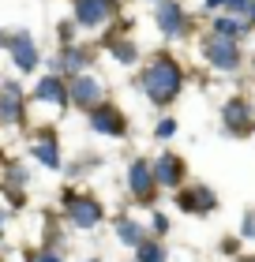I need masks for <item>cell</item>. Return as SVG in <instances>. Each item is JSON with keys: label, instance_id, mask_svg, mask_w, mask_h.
<instances>
[{"label": "cell", "instance_id": "cell-1", "mask_svg": "<svg viewBox=\"0 0 255 262\" xmlns=\"http://www.w3.org/2000/svg\"><path fill=\"white\" fill-rule=\"evenodd\" d=\"M184 86V75H180V68L169 60V56H158V60L143 71V90H147V98L158 101V105H169L180 94Z\"/></svg>", "mask_w": 255, "mask_h": 262}, {"label": "cell", "instance_id": "cell-2", "mask_svg": "<svg viewBox=\"0 0 255 262\" xmlns=\"http://www.w3.org/2000/svg\"><path fill=\"white\" fill-rule=\"evenodd\" d=\"M206 56H210V64L218 71H233L240 64V53H237V45L225 38V34H214L210 45H206Z\"/></svg>", "mask_w": 255, "mask_h": 262}, {"label": "cell", "instance_id": "cell-3", "mask_svg": "<svg viewBox=\"0 0 255 262\" xmlns=\"http://www.w3.org/2000/svg\"><path fill=\"white\" fill-rule=\"evenodd\" d=\"M113 11H116L113 0H75V19L83 27H98V23H105L113 15Z\"/></svg>", "mask_w": 255, "mask_h": 262}, {"label": "cell", "instance_id": "cell-4", "mask_svg": "<svg viewBox=\"0 0 255 262\" xmlns=\"http://www.w3.org/2000/svg\"><path fill=\"white\" fill-rule=\"evenodd\" d=\"M64 206H68V217L79 225V229H90V225H98L102 221V206H98V199H64Z\"/></svg>", "mask_w": 255, "mask_h": 262}, {"label": "cell", "instance_id": "cell-5", "mask_svg": "<svg viewBox=\"0 0 255 262\" xmlns=\"http://www.w3.org/2000/svg\"><path fill=\"white\" fill-rule=\"evenodd\" d=\"M90 127L102 131V135H124V116H120L113 105H94Z\"/></svg>", "mask_w": 255, "mask_h": 262}, {"label": "cell", "instance_id": "cell-6", "mask_svg": "<svg viewBox=\"0 0 255 262\" xmlns=\"http://www.w3.org/2000/svg\"><path fill=\"white\" fill-rule=\"evenodd\" d=\"M71 101L94 109V105L102 101V82L94 79V75H75V82H71Z\"/></svg>", "mask_w": 255, "mask_h": 262}, {"label": "cell", "instance_id": "cell-7", "mask_svg": "<svg viewBox=\"0 0 255 262\" xmlns=\"http://www.w3.org/2000/svg\"><path fill=\"white\" fill-rule=\"evenodd\" d=\"M225 124H229V131H233V135H244L248 131V124H251V105L248 101H240V98H233L225 105Z\"/></svg>", "mask_w": 255, "mask_h": 262}, {"label": "cell", "instance_id": "cell-8", "mask_svg": "<svg viewBox=\"0 0 255 262\" xmlns=\"http://www.w3.org/2000/svg\"><path fill=\"white\" fill-rule=\"evenodd\" d=\"M8 45H11V56H15V64H19L23 71H34V68H38V45H34V41L27 38V34L11 38Z\"/></svg>", "mask_w": 255, "mask_h": 262}, {"label": "cell", "instance_id": "cell-9", "mask_svg": "<svg viewBox=\"0 0 255 262\" xmlns=\"http://www.w3.org/2000/svg\"><path fill=\"white\" fill-rule=\"evenodd\" d=\"M34 98L49 101V105H64L68 101V90H64V82H60L56 75H45V79H38V86H34Z\"/></svg>", "mask_w": 255, "mask_h": 262}, {"label": "cell", "instance_id": "cell-10", "mask_svg": "<svg viewBox=\"0 0 255 262\" xmlns=\"http://www.w3.org/2000/svg\"><path fill=\"white\" fill-rule=\"evenodd\" d=\"M19 109H23L19 86L15 82H4V90H0V120H19Z\"/></svg>", "mask_w": 255, "mask_h": 262}, {"label": "cell", "instance_id": "cell-11", "mask_svg": "<svg viewBox=\"0 0 255 262\" xmlns=\"http://www.w3.org/2000/svg\"><path fill=\"white\" fill-rule=\"evenodd\" d=\"M158 27H162L165 34H180L184 30V11H180L176 4H158Z\"/></svg>", "mask_w": 255, "mask_h": 262}, {"label": "cell", "instance_id": "cell-12", "mask_svg": "<svg viewBox=\"0 0 255 262\" xmlns=\"http://www.w3.org/2000/svg\"><path fill=\"white\" fill-rule=\"evenodd\" d=\"M150 187H154V172L147 169V161H135L131 165V191L143 199V195H150Z\"/></svg>", "mask_w": 255, "mask_h": 262}, {"label": "cell", "instance_id": "cell-13", "mask_svg": "<svg viewBox=\"0 0 255 262\" xmlns=\"http://www.w3.org/2000/svg\"><path fill=\"white\" fill-rule=\"evenodd\" d=\"M180 206H184V210H195V213H206V210L214 206V195L206 191V187H195V191L180 195Z\"/></svg>", "mask_w": 255, "mask_h": 262}, {"label": "cell", "instance_id": "cell-14", "mask_svg": "<svg viewBox=\"0 0 255 262\" xmlns=\"http://www.w3.org/2000/svg\"><path fill=\"white\" fill-rule=\"evenodd\" d=\"M154 180H158V184H176V180H180V161H176V158H158Z\"/></svg>", "mask_w": 255, "mask_h": 262}, {"label": "cell", "instance_id": "cell-15", "mask_svg": "<svg viewBox=\"0 0 255 262\" xmlns=\"http://www.w3.org/2000/svg\"><path fill=\"white\" fill-rule=\"evenodd\" d=\"M34 158H38L42 165H49V169H56V165H60V150H56V142H53L49 135L38 139V142H34Z\"/></svg>", "mask_w": 255, "mask_h": 262}, {"label": "cell", "instance_id": "cell-16", "mask_svg": "<svg viewBox=\"0 0 255 262\" xmlns=\"http://www.w3.org/2000/svg\"><path fill=\"white\" fill-rule=\"evenodd\" d=\"M116 236H120V240H124V244H143V232H139V225H131V221H120L116 225Z\"/></svg>", "mask_w": 255, "mask_h": 262}, {"label": "cell", "instance_id": "cell-17", "mask_svg": "<svg viewBox=\"0 0 255 262\" xmlns=\"http://www.w3.org/2000/svg\"><path fill=\"white\" fill-rule=\"evenodd\" d=\"M109 49H113V56H116V60L120 64H131V60H135V45H128V41H109Z\"/></svg>", "mask_w": 255, "mask_h": 262}, {"label": "cell", "instance_id": "cell-18", "mask_svg": "<svg viewBox=\"0 0 255 262\" xmlns=\"http://www.w3.org/2000/svg\"><path fill=\"white\" fill-rule=\"evenodd\" d=\"M229 8H233V15L255 23V0H229Z\"/></svg>", "mask_w": 255, "mask_h": 262}, {"label": "cell", "instance_id": "cell-19", "mask_svg": "<svg viewBox=\"0 0 255 262\" xmlns=\"http://www.w3.org/2000/svg\"><path fill=\"white\" fill-rule=\"evenodd\" d=\"M83 64H87V56H83L79 49H68L64 56H60V68H64V71H79Z\"/></svg>", "mask_w": 255, "mask_h": 262}, {"label": "cell", "instance_id": "cell-20", "mask_svg": "<svg viewBox=\"0 0 255 262\" xmlns=\"http://www.w3.org/2000/svg\"><path fill=\"white\" fill-rule=\"evenodd\" d=\"M139 258L143 262H165V251L154 247V244H139Z\"/></svg>", "mask_w": 255, "mask_h": 262}, {"label": "cell", "instance_id": "cell-21", "mask_svg": "<svg viewBox=\"0 0 255 262\" xmlns=\"http://www.w3.org/2000/svg\"><path fill=\"white\" fill-rule=\"evenodd\" d=\"M214 30H218V34H225V38H229V34H237L240 27H237L233 19H218V23H214Z\"/></svg>", "mask_w": 255, "mask_h": 262}, {"label": "cell", "instance_id": "cell-22", "mask_svg": "<svg viewBox=\"0 0 255 262\" xmlns=\"http://www.w3.org/2000/svg\"><path fill=\"white\" fill-rule=\"evenodd\" d=\"M173 131H176V124H173V120H162V124H158V135H162V139H169Z\"/></svg>", "mask_w": 255, "mask_h": 262}, {"label": "cell", "instance_id": "cell-23", "mask_svg": "<svg viewBox=\"0 0 255 262\" xmlns=\"http://www.w3.org/2000/svg\"><path fill=\"white\" fill-rule=\"evenodd\" d=\"M222 4H229V0H206V8H210V11H214V8H222Z\"/></svg>", "mask_w": 255, "mask_h": 262}, {"label": "cell", "instance_id": "cell-24", "mask_svg": "<svg viewBox=\"0 0 255 262\" xmlns=\"http://www.w3.org/2000/svg\"><path fill=\"white\" fill-rule=\"evenodd\" d=\"M244 236H255V217H251V225L244 221Z\"/></svg>", "mask_w": 255, "mask_h": 262}, {"label": "cell", "instance_id": "cell-25", "mask_svg": "<svg viewBox=\"0 0 255 262\" xmlns=\"http://www.w3.org/2000/svg\"><path fill=\"white\" fill-rule=\"evenodd\" d=\"M34 262H60V258H56V255H38Z\"/></svg>", "mask_w": 255, "mask_h": 262}, {"label": "cell", "instance_id": "cell-26", "mask_svg": "<svg viewBox=\"0 0 255 262\" xmlns=\"http://www.w3.org/2000/svg\"><path fill=\"white\" fill-rule=\"evenodd\" d=\"M0 221H4V213H0Z\"/></svg>", "mask_w": 255, "mask_h": 262}]
</instances>
